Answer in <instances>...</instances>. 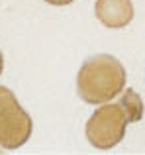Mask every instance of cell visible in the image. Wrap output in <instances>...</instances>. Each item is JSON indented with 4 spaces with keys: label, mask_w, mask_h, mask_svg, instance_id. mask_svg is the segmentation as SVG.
<instances>
[{
    "label": "cell",
    "mask_w": 145,
    "mask_h": 155,
    "mask_svg": "<svg viewBox=\"0 0 145 155\" xmlns=\"http://www.w3.org/2000/svg\"><path fill=\"white\" fill-rule=\"evenodd\" d=\"M31 122L27 114L20 108L14 94L0 87V145L14 149L30 137Z\"/></svg>",
    "instance_id": "obj_1"
},
{
    "label": "cell",
    "mask_w": 145,
    "mask_h": 155,
    "mask_svg": "<svg viewBox=\"0 0 145 155\" xmlns=\"http://www.w3.org/2000/svg\"><path fill=\"white\" fill-rule=\"evenodd\" d=\"M47 2H51V4H67V2H71V0H47Z\"/></svg>",
    "instance_id": "obj_2"
},
{
    "label": "cell",
    "mask_w": 145,
    "mask_h": 155,
    "mask_svg": "<svg viewBox=\"0 0 145 155\" xmlns=\"http://www.w3.org/2000/svg\"><path fill=\"white\" fill-rule=\"evenodd\" d=\"M0 73H2V55H0Z\"/></svg>",
    "instance_id": "obj_3"
}]
</instances>
